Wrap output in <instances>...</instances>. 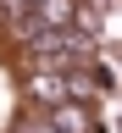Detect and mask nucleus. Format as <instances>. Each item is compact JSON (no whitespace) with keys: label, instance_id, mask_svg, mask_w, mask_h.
<instances>
[{"label":"nucleus","instance_id":"2","mask_svg":"<svg viewBox=\"0 0 122 133\" xmlns=\"http://www.w3.org/2000/svg\"><path fill=\"white\" fill-rule=\"evenodd\" d=\"M56 128L61 133H89V116H78L72 105H56Z\"/></svg>","mask_w":122,"mask_h":133},{"label":"nucleus","instance_id":"1","mask_svg":"<svg viewBox=\"0 0 122 133\" xmlns=\"http://www.w3.org/2000/svg\"><path fill=\"white\" fill-rule=\"evenodd\" d=\"M33 94H39L44 105H67V78H50V72H39V78H33Z\"/></svg>","mask_w":122,"mask_h":133}]
</instances>
